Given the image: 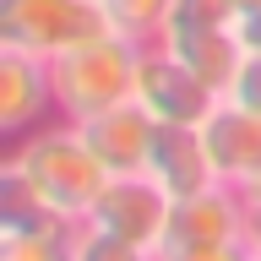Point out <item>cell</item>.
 <instances>
[{
  "instance_id": "obj_13",
  "label": "cell",
  "mask_w": 261,
  "mask_h": 261,
  "mask_svg": "<svg viewBox=\"0 0 261 261\" xmlns=\"http://www.w3.org/2000/svg\"><path fill=\"white\" fill-rule=\"evenodd\" d=\"M169 6L174 0H103V11H109V28L130 44H152L169 22Z\"/></svg>"
},
{
  "instance_id": "obj_8",
  "label": "cell",
  "mask_w": 261,
  "mask_h": 261,
  "mask_svg": "<svg viewBox=\"0 0 261 261\" xmlns=\"http://www.w3.org/2000/svg\"><path fill=\"white\" fill-rule=\"evenodd\" d=\"M201 136H207L212 174L223 185H234V191L261 185V109H250L240 98H218V109L201 120Z\"/></svg>"
},
{
  "instance_id": "obj_5",
  "label": "cell",
  "mask_w": 261,
  "mask_h": 261,
  "mask_svg": "<svg viewBox=\"0 0 261 261\" xmlns=\"http://www.w3.org/2000/svg\"><path fill=\"white\" fill-rule=\"evenodd\" d=\"M103 33H114L103 0H0V44L38 60H55Z\"/></svg>"
},
{
  "instance_id": "obj_3",
  "label": "cell",
  "mask_w": 261,
  "mask_h": 261,
  "mask_svg": "<svg viewBox=\"0 0 261 261\" xmlns=\"http://www.w3.org/2000/svg\"><path fill=\"white\" fill-rule=\"evenodd\" d=\"M136 65H142V44H130L120 33H103V38H87V44L55 55L49 60L55 114L60 120H93V114L136 98Z\"/></svg>"
},
{
  "instance_id": "obj_11",
  "label": "cell",
  "mask_w": 261,
  "mask_h": 261,
  "mask_svg": "<svg viewBox=\"0 0 261 261\" xmlns=\"http://www.w3.org/2000/svg\"><path fill=\"white\" fill-rule=\"evenodd\" d=\"M147 174L169 191V201L218 185L201 125H158V136H152V158H147Z\"/></svg>"
},
{
  "instance_id": "obj_16",
  "label": "cell",
  "mask_w": 261,
  "mask_h": 261,
  "mask_svg": "<svg viewBox=\"0 0 261 261\" xmlns=\"http://www.w3.org/2000/svg\"><path fill=\"white\" fill-rule=\"evenodd\" d=\"M245 223H250V256H261V185L245 191Z\"/></svg>"
},
{
  "instance_id": "obj_7",
  "label": "cell",
  "mask_w": 261,
  "mask_h": 261,
  "mask_svg": "<svg viewBox=\"0 0 261 261\" xmlns=\"http://www.w3.org/2000/svg\"><path fill=\"white\" fill-rule=\"evenodd\" d=\"M76 218L44 207L33 191L0 174V256L6 261H76Z\"/></svg>"
},
{
  "instance_id": "obj_10",
  "label": "cell",
  "mask_w": 261,
  "mask_h": 261,
  "mask_svg": "<svg viewBox=\"0 0 261 261\" xmlns=\"http://www.w3.org/2000/svg\"><path fill=\"white\" fill-rule=\"evenodd\" d=\"M87 147L98 152V163L109 169V174H147V158H152V136H158V120L125 98V103H114V109L93 114V120H76Z\"/></svg>"
},
{
  "instance_id": "obj_1",
  "label": "cell",
  "mask_w": 261,
  "mask_h": 261,
  "mask_svg": "<svg viewBox=\"0 0 261 261\" xmlns=\"http://www.w3.org/2000/svg\"><path fill=\"white\" fill-rule=\"evenodd\" d=\"M6 179H16L22 191H33L44 207L65 212V218H87V207L98 201V191L109 185V169L98 163V152L87 147L76 120H44L28 136H11L6 147Z\"/></svg>"
},
{
  "instance_id": "obj_2",
  "label": "cell",
  "mask_w": 261,
  "mask_h": 261,
  "mask_svg": "<svg viewBox=\"0 0 261 261\" xmlns=\"http://www.w3.org/2000/svg\"><path fill=\"white\" fill-rule=\"evenodd\" d=\"M169 223V191L152 174H109L76 228V261H152Z\"/></svg>"
},
{
  "instance_id": "obj_12",
  "label": "cell",
  "mask_w": 261,
  "mask_h": 261,
  "mask_svg": "<svg viewBox=\"0 0 261 261\" xmlns=\"http://www.w3.org/2000/svg\"><path fill=\"white\" fill-rule=\"evenodd\" d=\"M158 44H169L179 55V60L191 65L196 76H207L218 93H228L234 87V76H240V65H245V38L234 28H169L158 33Z\"/></svg>"
},
{
  "instance_id": "obj_9",
  "label": "cell",
  "mask_w": 261,
  "mask_h": 261,
  "mask_svg": "<svg viewBox=\"0 0 261 261\" xmlns=\"http://www.w3.org/2000/svg\"><path fill=\"white\" fill-rule=\"evenodd\" d=\"M44 120H55L49 60L0 44V130H6V136H28V130L44 125Z\"/></svg>"
},
{
  "instance_id": "obj_14",
  "label": "cell",
  "mask_w": 261,
  "mask_h": 261,
  "mask_svg": "<svg viewBox=\"0 0 261 261\" xmlns=\"http://www.w3.org/2000/svg\"><path fill=\"white\" fill-rule=\"evenodd\" d=\"M223 98H240V103H250V109H261V49H250L240 65V76H234V87H228Z\"/></svg>"
},
{
  "instance_id": "obj_6",
  "label": "cell",
  "mask_w": 261,
  "mask_h": 261,
  "mask_svg": "<svg viewBox=\"0 0 261 261\" xmlns=\"http://www.w3.org/2000/svg\"><path fill=\"white\" fill-rule=\"evenodd\" d=\"M218 87L207 76H196L169 44H142V65H136V103H142L158 125H201L218 109Z\"/></svg>"
},
{
  "instance_id": "obj_15",
  "label": "cell",
  "mask_w": 261,
  "mask_h": 261,
  "mask_svg": "<svg viewBox=\"0 0 261 261\" xmlns=\"http://www.w3.org/2000/svg\"><path fill=\"white\" fill-rule=\"evenodd\" d=\"M234 33L245 49H261V0H234Z\"/></svg>"
},
{
  "instance_id": "obj_4",
  "label": "cell",
  "mask_w": 261,
  "mask_h": 261,
  "mask_svg": "<svg viewBox=\"0 0 261 261\" xmlns=\"http://www.w3.org/2000/svg\"><path fill=\"white\" fill-rule=\"evenodd\" d=\"M152 261H250L245 191L218 179L196 196L169 201V223L158 234Z\"/></svg>"
}]
</instances>
